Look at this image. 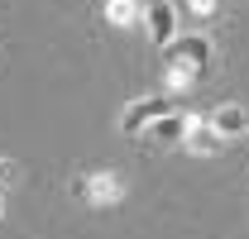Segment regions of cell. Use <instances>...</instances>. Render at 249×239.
Instances as JSON below:
<instances>
[{
	"label": "cell",
	"instance_id": "obj_4",
	"mask_svg": "<svg viewBox=\"0 0 249 239\" xmlns=\"http://www.w3.org/2000/svg\"><path fill=\"white\" fill-rule=\"evenodd\" d=\"M77 191H87V201L106 206V201H115V196H120V177H110V172H96V177L77 182Z\"/></svg>",
	"mask_w": 249,
	"mask_h": 239
},
{
	"label": "cell",
	"instance_id": "obj_5",
	"mask_svg": "<svg viewBox=\"0 0 249 239\" xmlns=\"http://www.w3.org/2000/svg\"><path fill=\"white\" fill-rule=\"evenodd\" d=\"M149 34H154V43H173V10L163 0L149 5Z\"/></svg>",
	"mask_w": 249,
	"mask_h": 239
},
{
	"label": "cell",
	"instance_id": "obj_6",
	"mask_svg": "<svg viewBox=\"0 0 249 239\" xmlns=\"http://www.w3.org/2000/svg\"><path fill=\"white\" fill-rule=\"evenodd\" d=\"M216 144H220L216 129H201V120H192V124H187V149H192V153H211Z\"/></svg>",
	"mask_w": 249,
	"mask_h": 239
},
{
	"label": "cell",
	"instance_id": "obj_2",
	"mask_svg": "<svg viewBox=\"0 0 249 239\" xmlns=\"http://www.w3.org/2000/svg\"><path fill=\"white\" fill-rule=\"evenodd\" d=\"M168 115V101L163 96H144V101H134L129 110H124V129H149L154 120Z\"/></svg>",
	"mask_w": 249,
	"mask_h": 239
},
{
	"label": "cell",
	"instance_id": "obj_10",
	"mask_svg": "<svg viewBox=\"0 0 249 239\" xmlns=\"http://www.w3.org/2000/svg\"><path fill=\"white\" fill-rule=\"evenodd\" d=\"M0 215H5V201H0Z\"/></svg>",
	"mask_w": 249,
	"mask_h": 239
},
{
	"label": "cell",
	"instance_id": "obj_8",
	"mask_svg": "<svg viewBox=\"0 0 249 239\" xmlns=\"http://www.w3.org/2000/svg\"><path fill=\"white\" fill-rule=\"evenodd\" d=\"M182 10H192V15H211V10H216V0H187Z\"/></svg>",
	"mask_w": 249,
	"mask_h": 239
},
{
	"label": "cell",
	"instance_id": "obj_7",
	"mask_svg": "<svg viewBox=\"0 0 249 239\" xmlns=\"http://www.w3.org/2000/svg\"><path fill=\"white\" fill-rule=\"evenodd\" d=\"M106 19L110 24H134L139 19V5L134 0H106Z\"/></svg>",
	"mask_w": 249,
	"mask_h": 239
},
{
	"label": "cell",
	"instance_id": "obj_3",
	"mask_svg": "<svg viewBox=\"0 0 249 239\" xmlns=\"http://www.w3.org/2000/svg\"><path fill=\"white\" fill-rule=\"evenodd\" d=\"M211 129H216L220 139H235V134L249 129V110L245 105H220L216 115H211Z\"/></svg>",
	"mask_w": 249,
	"mask_h": 239
},
{
	"label": "cell",
	"instance_id": "obj_1",
	"mask_svg": "<svg viewBox=\"0 0 249 239\" xmlns=\"http://www.w3.org/2000/svg\"><path fill=\"white\" fill-rule=\"evenodd\" d=\"M216 58V48H211V38H178L173 48H168V67H173V86H187V82H196L206 67Z\"/></svg>",
	"mask_w": 249,
	"mask_h": 239
},
{
	"label": "cell",
	"instance_id": "obj_9",
	"mask_svg": "<svg viewBox=\"0 0 249 239\" xmlns=\"http://www.w3.org/2000/svg\"><path fill=\"white\" fill-rule=\"evenodd\" d=\"M10 177H15V168H10V163H5V158H0V191H5V187H10Z\"/></svg>",
	"mask_w": 249,
	"mask_h": 239
}]
</instances>
